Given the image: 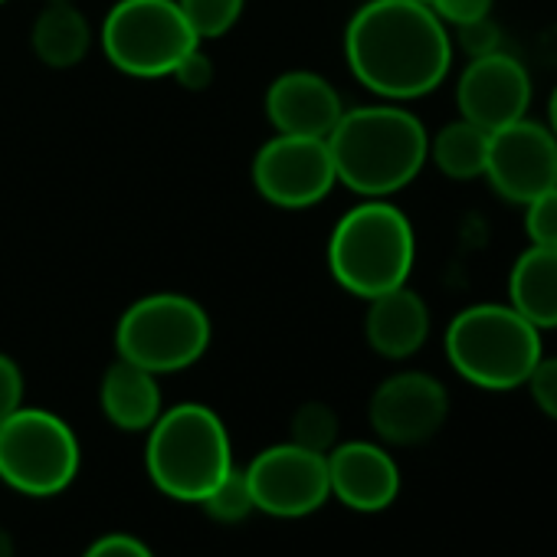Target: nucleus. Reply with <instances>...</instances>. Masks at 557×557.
Listing matches in <instances>:
<instances>
[{
	"mask_svg": "<svg viewBox=\"0 0 557 557\" xmlns=\"http://www.w3.org/2000/svg\"><path fill=\"white\" fill-rule=\"evenodd\" d=\"M351 76L387 102L423 99L453 66V37L423 0H368L345 30Z\"/></svg>",
	"mask_w": 557,
	"mask_h": 557,
	"instance_id": "f257e3e1",
	"label": "nucleus"
},
{
	"mask_svg": "<svg viewBox=\"0 0 557 557\" xmlns=\"http://www.w3.org/2000/svg\"><path fill=\"white\" fill-rule=\"evenodd\" d=\"M338 184L364 200H384L417 181L430 161L426 125L397 102L345 109L329 135Z\"/></svg>",
	"mask_w": 557,
	"mask_h": 557,
	"instance_id": "f03ea898",
	"label": "nucleus"
},
{
	"mask_svg": "<svg viewBox=\"0 0 557 557\" xmlns=\"http://www.w3.org/2000/svg\"><path fill=\"white\" fill-rule=\"evenodd\" d=\"M413 262V223L387 197L351 207L329 236V269L335 283L364 302L407 286Z\"/></svg>",
	"mask_w": 557,
	"mask_h": 557,
	"instance_id": "7ed1b4c3",
	"label": "nucleus"
},
{
	"mask_svg": "<svg viewBox=\"0 0 557 557\" xmlns=\"http://www.w3.org/2000/svg\"><path fill=\"white\" fill-rule=\"evenodd\" d=\"M226 423L207 404L161 410L145 443V469L154 488L174 502L200 505L233 469Z\"/></svg>",
	"mask_w": 557,
	"mask_h": 557,
	"instance_id": "20e7f679",
	"label": "nucleus"
},
{
	"mask_svg": "<svg viewBox=\"0 0 557 557\" xmlns=\"http://www.w3.org/2000/svg\"><path fill=\"white\" fill-rule=\"evenodd\" d=\"M446 358L453 371L479 391L524 387L541 361V332L511 306H469L446 329Z\"/></svg>",
	"mask_w": 557,
	"mask_h": 557,
	"instance_id": "39448f33",
	"label": "nucleus"
},
{
	"mask_svg": "<svg viewBox=\"0 0 557 557\" xmlns=\"http://www.w3.org/2000/svg\"><path fill=\"white\" fill-rule=\"evenodd\" d=\"M213 338L210 315L181 293H151L132 302L115 329V351L151 374H177L194 368Z\"/></svg>",
	"mask_w": 557,
	"mask_h": 557,
	"instance_id": "423d86ee",
	"label": "nucleus"
},
{
	"mask_svg": "<svg viewBox=\"0 0 557 557\" xmlns=\"http://www.w3.org/2000/svg\"><path fill=\"white\" fill-rule=\"evenodd\" d=\"M83 466V449L73 426L44 410L21 407L0 420V482L30 498L66 492Z\"/></svg>",
	"mask_w": 557,
	"mask_h": 557,
	"instance_id": "0eeeda50",
	"label": "nucleus"
},
{
	"mask_svg": "<svg viewBox=\"0 0 557 557\" xmlns=\"http://www.w3.org/2000/svg\"><path fill=\"white\" fill-rule=\"evenodd\" d=\"M106 60L135 79L171 76L200 47L177 0H115L99 30Z\"/></svg>",
	"mask_w": 557,
	"mask_h": 557,
	"instance_id": "6e6552de",
	"label": "nucleus"
},
{
	"mask_svg": "<svg viewBox=\"0 0 557 557\" xmlns=\"http://www.w3.org/2000/svg\"><path fill=\"white\" fill-rule=\"evenodd\" d=\"M338 184L329 138L275 135L252 158V187L262 200L283 210L322 203Z\"/></svg>",
	"mask_w": 557,
	"mask_h": 557,
	"instance_id": "1a4fd4ad",
	"label": "nucleus"
},
{
	"mask_svg": "<svg viewBox=\"0 0 557 557\" xmlns=\"http://www.w3.org/2000/svg\"><path fill=\"white\" fill-rule=\"evenodd\" d=\"M256 511L272 518H306L332 498L329 459L296 443H278L243 466Z\"/></svg>",
	"mask_w": 557,
	"mask_h": 557,
	"instance_id": "9d476101",
	"label": "nucleus"
},
{
	"mask_svg": "<svg viewBox=\"0 0 557 557\" xmlns=\"http://www.w3.org/2000/svg\"><path fill=\"white\" fill-rule=\"evenodd\" d=\"M492 190L524 207L537 194L557 187V138L547 125L531 122L528 115L488 132V158L485 174Z\"/></svg>",
	"mask_w": 557,
	"mask_h": 557,
	"instance_id": "9b49d317",
	"label": "nucleus"
},
{
	"mask_svg": "<svg viewBox=\"0 0 557 557\" xmlns=\"http://www.w3.org/2000/svg\"><path fill=\"white\" fill-rule=\"evenodd\" d=\"M449 417L443 381L423 371H400L377 384L368 404L371 430L387 446H420L433 440Z\"/></svg>",
	"mask_w": 557,
	"mask_h": 557,
	"instance_id": "f8f14e48",
	"label": "nucleus"
},
{
	"mask_svg": "<svg viewBox=\"0 0 557 557\" xmlns=\"http://www.w3.org/2000/svg\"><path fill=\"white\" fill-rule=\"evenodd\" d=\"M456 106H459V119L485 132H498L528 115L531 76L524 63L505 50L475 57L466 63L456 83Z\"/></svg>",
	"mask_w": 557,
	"mask_h": 557,
	"instance_id": "ddd939ff",
	"label": "nucleus"
},
{
	"mask_svg": "<svg viewBox=\"0 0 557 557\" xmlns=\"http://www.w3.org/2000/svg\"><path fill=\"white\" fill-rule=\"evenodd\" d=\"M342 115L338 89L312 70H289L265 89V119L275 135L329 138Z\"/></svg>",
	"mask_w": 557,
	"mask_h": 557,
	"instance_id": "4468645a",
	"label": "nucleus"
},
{
	"mask_svg": "<svg viewBox=\"0 0 557 557\" xmlns=\"http://www.w3.org/2000/svg\"><path fill=\"white\" fill-rule=\"evenodd\" d=\"M329 482L332 495L351 511H384L400 495V469L394 456L368 440L338 443L329 456Z\"/></svg>",
	"mask_w": 557,
	"mask_h": 557,
	"instance_id": "2eb2a0df",
	"label": "nucleus"
},
{
	"mask_svg": "<svg viewBox=\"0 0 557 557\" xmlns=\"http://www.w3.org/2000/svg\"><path fill=\"white\" fill-rule=\"evenodd\" d=\"M364 338L371 351L387 361L413 358L430 338V309L423 296L413 293L410 286H400L368 299Z\"/></svg>",
	"mask_w": 557,
	"mask_h": 557,
	"instance_id": "dca6fc26",
	"label": "nucleus"
},
{
	"mask_svg": "<svg viewBox=\"0 0 557 557\" xmlns=\"http://www.w3.org/2000/svg\"><path fill=\"white\" fill-rule=\"evenodd\" d=\"M99 407L112 426H119L125 433H148L164 410L158 374L119 358L102 374Z\"/></svg>",
	"mask_w": 557,
	"mask_h": 557,
	"instance_id": "f3484780",
	"label": "nucleus"
},
{
	"mask_svg": "<svg viewBox=\"0 0 557 557\" xmlns=\"http://www.w3.org/2000/svg\"><path fill=\"white\" fill-rule=\"evenodd\" d=\"M508 306L537 332L557 329V246H528L508 272Z\"/></svg>",
	"mask_w": 557,
	"mask_h": 557,
	"instance_id": "a211bd4d",
	"label": "nucleus"
},
{
	"mask_svg": "<svg viewBox=\"0 0 557 557\" xmlns=\"http://www.w3.org/2000/svg\"><path fill=\"white\" fill-rule=\"evenodd\" d=\"M30 44L44 66L73 70L92 50L89 17L73 4V0H47V8L34 21Z\"/></svg>",
	"mask_w": 557,
	"mask_h": 557,
	"instance_id": "6ab92c4d",
	"label": "nucleus"
},
{
	"mask_svg": "<svg viewBox=\"0 0 557 557\" xmlns=\"http://www.w3.org/2000/svg\"><path fill=\"white\" fill-rule=\"evenodd\" d=\"M488 158V132L459 119L449 122L430 138V161L453 181H475L485 174Z\"/></svg>",
	"mask_w": 557,
	"mask_h": 557,
	"instance_id": "aec40b11",
	"label": "nucleus"
},
{
	"mask_svg": "<svg viewBox=\"0 0 557 557\" xmlns=\"http://www.w3.org/2000/svg\"><path fill=\"white\" fill-rule=\"evenodd\" d=\"M289 443L329 456V453L338 446V413H335L329 404H322V400L302 404V407L293 413Z\"/></svg>",
	"mask_w": 557,
	"mask_h": 557,
	"instance_id": "412c9836",
	"label": "nucleus"
},
{
	"mask_svg": "<svg viewBox=\"0 0 557 557\" xmlns=\"http://www.w3.org/2000/svg\"><path fill=\"white\" fill-rule=\"evenodd\" d=\"M200 508L207 511V518H213L220 524H239V521H246L256 511V498H252V488L246 482V472L239 466H233L216 482V488L200 502Z\"/></svg>",
	"mask_w": 557,
	"mask_h": 557,
	"instance_id": "4be33fe9",
	"label": "nucleus"
},
{
	"mask_svg": "<svg viewBox=\"0 0 557 557\" xmlns=\"http://www.w3.org/2000/svg\"><path fill=\"white\" fill-rule=\"evenodd\" d=\"M177 8L184 11L187 24L203 44V40L226 37L239 24L246 0H177Z\"/></svg>",
	"mask_w": 557,
	"mask_h": 557,
	"instance_id": "5701e85b",
	"label": "nucleus"
},
{
	"mask_svg": "<svg viewBox=\"0 0 557 557\" xmlns=\"http://www.w3.org/2000/svg\"><path fill=\"white\" fill-rule=\"evenodd\" d=\"M524 233L534 246H557V187L524 203Z\"/></svg>",
	"mask_w": 557,
	"mask_h": 557,
	"instance_id": "b1692460",
	"label": "nucleus"
},
{
	"mask_svg": "<svg viewBox=\"0 0 557 557\" xmlns=\"http://www.w3.org/2000/svg\"><path fill=\"white\" fill-rule=\"evenodd\" d=\"M524 387H528L534 407H537L544 417L557 420V358H541V361L534 364V371L528 374Z\"/></svg>",
	"mask_w": 557,
	"mask_h": 557,
	"instance_id": "393cba45",
	"label": "nucleus"
},
{
	"mask_svg": "<svg viewBox=\"0 0 557 557\" xmlns=\"http://www.w3.org/2000/svg\"><path fill=\"white\" fill-rule=\"evenodd\" d=\"M456 44L462 47V53L469 60L488 57V53L502 50V30H498V24L492 17H482V21H472V24L456 27Z\"/></svg>",
	"mask_w": 557,
	"mask_h": 557,
	"instance_id": "a878e982",
	"label": "nucleus"
},
{
	"mask_svg": "<svg viewBox=\"0 0 557 557\" xmlns=\"http://www.w3.org/2000/svg\"><path fill=\"white\" fill-rule=\"evenodd\" d=\"M426 4H430V11L443 24L462 27V24L492 17V4H495V0H426Z\"/></svg>",
	"mask_w": 557,
	"mask_h": 557,
	"instance_id": "bb28decb",
	"label": "nucleus"
},
{
	"mask_svg": "<svg viewBox=\"0 0 557 557\" xmlns=\"http://www.w3.org/2000/svg\"><path fill=\"white\" fill-rule=\"evenodd\" d=\"M83 557H154V550H151L141 537H135V534L112 531V534L96 537V541L83 550Z\"/></svg>",
	"mask_w": 557,
	"mask_h": 557,
	"instance_id": "cd10ccee",
	"label": "nucleus"
},
{
	"mask_svg": "<svg viewBox=\"0 0 557 557\" xmlns=\"http://www.w3.org/2000/svg\"><path fill=\"white\" fill-rule=\"evenodd\" d=\"M24 407V371L11 355L0 351V420Z\"/></svg>",
	"mask_w": 557,
	"mask_h": 557,
	"instance_id": "c85d7f7f",
	"label": "nucleus"
},
{
	"mask_svg": "<svg viewBox=\"0 0 557 557\" xmlns=\"http://www.w3.org/2000/svg\"><path fill=\"white\" fill-rule=\"evenodd\" d=\"M171 76L177 79V86H184V89H190V92H200V89H207V86L213 83V63H210V57H203V50L197 47V50H190V53L174 66Z\"/></svg>",
	"mask_w": 557,
	"mask_h": 557,
	"instance_id": "c756f323",
	"label": "nucleus"
},
{
	"mask_svg": "<svg viewBox=\"0 0 557 557\" xmlns=\"http://www.w3.org/2000/svg\"><path fill=\"white\" fill-rule=\"evenodd\" d=\"M0 557H17L14 537H11V531L4 524H0Z\"/></svg>",
	"mask_w": 557,
	"mask_h": 557,
	"instance_id": "7c9ffc66",
	"label": "nucleus"
},
{
	"mask_svg": "<svg viewBox=\"0 0 557 557\" xmlns=\"http://www.w3.org/2000/svg\"><path fill=\"white\" fill-rule=\"evenodd\" d=\"M547 128H550V132H554V138H557V86H554L550 102H547Z\"/></svg>",
	"mask_w": 557,
	"mask_h": 557,
	"instance_id": "2f4dec72",
	"label": "nucleus"
},
{
	"mask_svg": "<svg viewBox=\"0 0 557 557\" xmlns=\"http://www.w3.org/2000/svg\"><path fill=\"white\" fill-rule=\"evenodd\" d=\"M0 4H8V0H0Z\"/></svg>",
	"mask_w": 557,
	"mask_h": 557,
	"instance_id": "473e14b6",
	"label": "nucleus"
},
{
	"mask_svg": "<svg viewBox=\"0 0 557 557\" xmlns=\"http://www.w3.org/2000/svg\"><path fill=\"white\" fill-rule=\"evenodd\" d=\"M423 4H426V0H423Z\"/></svg>",
	"mask_w": 557,
	"mask_h": 557,
	"instance_id": "72a5a7b5",
	"label": "nucleus"
}]
</instances>
